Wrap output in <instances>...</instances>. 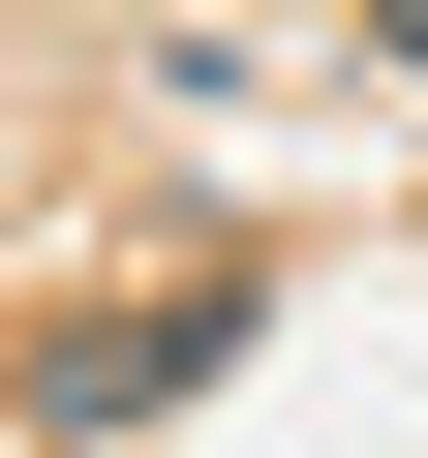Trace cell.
I'll list each match as a JSON object with an SVG mask.
<instances>
[{"label":"cell","instance_id":"1","mask_svg":"<svg viewBox=\"0 0 428 458\" xmlns=\"http://www.w3.org/2000/svg\"><path fill=\"white\" fill-rule=\"evenodd\" d=\"M214 367V306H123V336H31V428H123V397H184Z\"/></svg>","mask_w":428,"mask_h":458}]
</instances>
